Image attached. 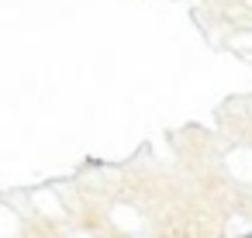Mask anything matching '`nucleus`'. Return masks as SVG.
<instances>
[]
</instances>
